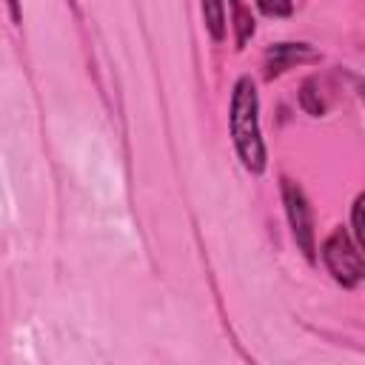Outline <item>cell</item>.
I'll list each match as a JSON object with an SVG mask.
<instances>
[{
	"mask_svg": "<svg viewBox=\"0 0 365 365\" xmlns=\"http://www.w3.org/2000/svg\"><path fill=\"white\" fill-rule=\"evenodd\" d=\"M299 106H302V111L311 114V117H322V114L328 111V94H325L319 77H308V80L299 86Z\"/></svg>",
	"mask_w": 365,
	"mask_h": 365,
	"instance_id": "6",
	"label": "cell"
},
{
	"mask_svg": "<svg viewBox=\"0 0 365 365\" xmlns=\"http://www.w3.org/2000/svg\"><path fill=\"white\" fill-rule=\"evenodd\" d=\"M228 128H231V143H234V151L242 168L251 174H262L268 165V151H265V140L259 128V94H257V83L251 74L237 77L231 88Z\"/></svg>",
	"mask_w": 365,
	"mask_h": 365,
	"instance_id": "1",
	"label": "cell"
},
{
	"mask_svg": "<svg viewBox=\"0 0 365 365\" xmlns=\"http://www.w3.org/2000/svg\"><path fill=\"white\" fill-rule=\"evenodd\" d=\"M362 248L351 240L348 228L336 225L325 240H322V262L328 268V274L334 277L336 285L342 288H356L365 279V262H362Z\"/></svg>",
	"mask_w": 365,
	"mask_h": 365,
	"instance_id": "2",
	"label": "cell"
},
{
	"mask_svg": "<svg viewBox=\"0 0 365 365\" xmlns=\"http://www.w3.org/2000/svg\"><path fill=\"white\" fill-rule=\"evenodd\" d=\"M362 205H365V194H356L354 197V205H351V240L365 248V222H362Z\"/></svg>",
	"mask_w": 365,
	"mask_h": 365,
	"instance_id": "8",
	"label": "cell"
},
{
	"mask_svg": "<svg viewBox=\"0 0 365 365\" xmlns=\"http://www.w3.org/2000/svg\"><path fill=\"white\" fill-rule=\"evenodd\" d=\"M231 6V29H234V40H237V48H245V43L254 37V14L251 9L245 6V0H228Z\"/></svg>",
	"mask_w": 365,
	"mask_h": 365,
	"instance_id": "7",
	"label": "cell"
},
{
	"mask_svg": "<svg viewBox=\"0 0 365 365\" xmlns=\"http://www.w3.org/2000/svg\"><path fill=\"white\" fill-rule=\"evenodd\" d=\"M200 11H202V23H205V31L211 34V40L222 43L225 34H228L225 0H200Z\"/></svg>",
	"mask_w": 365,
	"mask_h": 365,
	"instance_id": "5",
	"label": "cell"
},
{
	"mask_svg": "<svg viewBox=\"0 0 365 365\" xmlns=\"http://www.w3.org/2000/svg\"><path fill=\"white\" fill-rule=\"evenodd\" d=\"M6 9H9L11 23L20 26V23H23V6H20V0H6Z\"/></svg>",
	"mask_w": 365,
	"mask_h": 365,
	"instance_id": "10",
	"label": "cell"
},
{
	"mask_svg": "<svg viewBox=\"0 0 365 365\" xmlns=\"http://www.w3.org/2000/svg\"><path fill=\"white\" fill-rule=\"evenodd\" d=\"M265 17H288L294 11V0H254Z\"/></svg>",
	"mask_w": 365,
	"mask_h": 365,
	"instance_id": "9",
	"label": "cell"
},
{
	"mask_svg": "<svg viewBox=\"0 0 365 365\" xmlns=\"http://www.w3.org/2000/svg\"><path fill=\"white\" fill-rule=\"evenodd\" d=\"M317 60H319V54L308 43H274L265 48V77L274 80L294 66L317 63Z\"/></svg>",
	"mask_w": 365,
	"mask_h": 365,
	"instance_id": "4",
	"label": "cell"
},
{
	"mask_svg": "<svg viewBox=\"0 0 365 365\" xmlns=\"http://www.w3.org/2000/svg\"><path fill=\"white\" fill-rule=\"evenodd\" d=\"M279 194H282V205H285V217L291 225V237L297 242V248L302 251V257L308 262H317V231H314V211L311 202L302 191L299 182L282 177L279 180Z\"/></svg>",
	"mask_w": 365,
	"mask_h": 365,
	"instance_id": "3",
	"label": "cell"
}]
</instances>
